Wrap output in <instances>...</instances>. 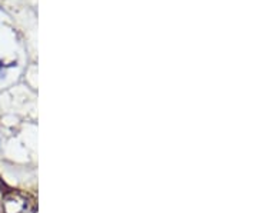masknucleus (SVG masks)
<instances>
[]
</instances>
